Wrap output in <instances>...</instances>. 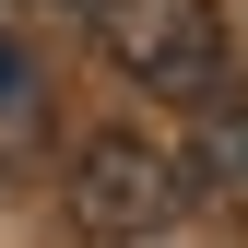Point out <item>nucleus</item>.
Returning <instances> with one entry per match:
<instances>
[{"label":"nucleus","instance_id":"f257e3e1","mask_svg":"<svg viewBox=\"0 0 248 248\" xmlns=\"http://www.w3.org/2000/svg\"><path fill=\"white\" fill-rule=\"evenodd\" d=\"M59 201H71V236L142 248V236H166L201 189H189V154H177V142H154V130H83Z\"/></svg>","mask_w":248,"mask_h":248},{"label":"nucleus","instance_id":"f03ea898","mask_svg":"<svg viewBox=\"0 0 248 248\" xmlns=\"http://www.w3.org/2000/svg\"><path fill=\"white\" fill-rule=\"evenodd\" d=\"M95 47H107L118 83H142L166 107H213L225 95V59H236L213 0H95Z\"/></svg>","mask_w":248,"mask_h":248},{"label":"nucleus","instance_id":"7ed1b4c3","mask_svg":"<svg viewBox=\"0 0 248 248\" xmlns=\"http://www.w3.org/2000/svg\"><path fill=\"white\" fill-rule=\"evenodd\" d=\"M177 154H189V189H201L213 213H236V225H248V95H213V107L189 118V142H177Z\"/></svg>","mask_w":248,"mask_h":248},{"label":"nucleus","instance_id":"20e7f679","mask_svg":"<svg viewBox=\"0 0 248 248\" xmlns=\"http://www.w3.org/2000/svg\"><path fill=\"white\" fill-rule=\"evenodd\" d=\"M12 12H95V0H12Z\"/></svg>","mask_w":248,"mask_h":248},{"label":"nucleus","instance_id":"39448f33","mask_svg":"<svg viewBox=\"0 0 248 248\" xmlns=\"http://www.w3.org/2000/svg\"><path fill=\"white\" fill-rule=\"evenodd\" d=\"M0 83H12V47H0Z\"/></svg>","mask_w":248,"mask_h":248}]
</instances>
